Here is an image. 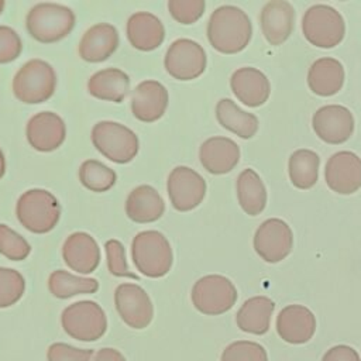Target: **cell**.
I'll use <instances>...</instances> for the list:
<instances>
[{"mask_svg":"<svg viewBox=\"0 0 361 361\" xmlns=\"http://www.w3.org/2000/svg\"><path fill=\"white\" fill-rule=\"evenodd\" d=\"M207 39L210 45L221 54H237L251 41L252 25L240 7L220 6L207 21Z\"/></svg>","mask_w":361,"mask_h":361,"instance_id":"obj_1","label":"cell"},{"mask_svg":"<svg viewBox=\"0 0 361 361\" xmlns=\"http://www.w3.org/2000/svg\"><path fill=\"white\" fill-rule=\"evenodd\" d=\"M75 13L59 3L42 1L30 8L25 17L28 34L42 44L63 39L75 28Z\"/></svg>","mask_w":361,"mask_h":361,"instance_id":"obj_2","label":"cell"},{"mask_svg":"<svg viewBox=\"0 0 361 361\" xmlns=\"http://www.w3.org/2000/svg\"><path fill=\"white\" fill-rule=\"evenodd\" d=\"M131 258L135 268L148 278L166 275L173 264V251L168 238L158 230H144L131 243Z\"/></svg>","mask_w":361,"mask_h":361,"instance_id":"obj_3","label":"cell"},{"mask_svg":"<svg viewBox=\"0 0 361 361\" xmlns=\"http://www.w3.org/2000/svg\"><path fill=\"white\" fill-rule=\"evenodd\" d=\"M16 216L25 230L35 234H45L58 224L61 204L47 189H28L16 203Z\"/></svg>","mask_w":361,"mask_h":361,"instance_id":"obj_4","label":"cell"},{"mask_svg":"<svg viewBox=\"0 0 361 361\" xmlns=\"http://www.w3.org/2000/svg\"><path fill=\"white\" fill-rule=\"evenodd\" d=\"M56 87V73L44 59L27 61L13 78L14 96L27 104H39L52 97Z\"/></svg>","mask_w":361,"mask_h":361,"instance_id":"obj_5","label":"cell"},{"mask_svg":"<svg viewBox=\"0 0 361 361\" xmlns=\"http://www.w3.org/2000/svg\"><path fill=\"white\" fill-rule=\"evenodd\" d=\"M90 138L94 148L116 164H127L138 154L140 141L137 134L117 121L103 120L96 123Z\"/></svg>","mask_w":361,"mask_h":361,"instance_id":"obj_6","label":"cell"},{"mask_svg":"<svg viewBox=\"0 0 361 361\" xmlns=\"http://www.w3.org/2000/svg\"><path fill=\"white\" fill-rule=\"evenodd\" d=\"M63 331L79 341H96L107 331V317L102 306L93 300H79L62 310Z\"/></svg>","mask_w":361,"mask_h":361,"instance_id":"obj_7","label":"cell"},{"mask_svg":"<svg viewBox=\"0 0 361 361\" xmlns=\"http://www.w3.org/2000/svg\"><path fill=\"white\" fill-rule=\"evenodd\" d=\"M302 31L305 38L319 48H334L345 34L343 16L327 4H314L309 7L302 18Z\"/></svg>","mask_w":361,"mask_h":361,"instance_id":"obj_8","label":"cell"},{"mask_svg":"<svg viewBox=\"0 0 361 361\" xmlns=\"http://www.w3.org/2000/svg\"><path fill=\"white\" fill-rule=\"evenodd\" d=\"M190 299L200 313L217 316L228 312L235 305L237 289L234 283L223 275H204L192 286Z\"/></svg>","mask_w":361,"mask_h":361,"instance_id":"obj_9","label":"cell"},{"mask_svg":"<svg viewBox=\"0 0 361 361\" xmlns=\"http://www.w3.org/2000/svg\"><path fill=\"white\" fill-rule=\"evenodd\" d=\"M207 65L203 47L190 38H178L166 49L164 66L166 72L178 80H192L199 78Z\"/></svg>","mask_w":361,"mask_h":361,"instance_id":"obj_10","label":"cell"},{"mask_svg":"<svg viewBox=\"0 0 361 361\" xmlns=\"http://www.w3.org/2000/svg\"><path fill=\"white\" fill-rule=\"evenodd\" d=\"M206 180L189 166H175L166 180V190L172 207L178 212H190L196 209L206 196Z\"/></svg>","mask_w":361,"mask_h":361,"instance_id":"obj_11","label":"cell"},{"mask_svg":"<svg viewBox=\"0 0 361 361\" xmlns=\"http://www.w3.org/2000/svg\"><path fill=\"white\" fill-rule=\"evenodd\" d=\"M114 306L131 329H145L154 319V305L145 289L137 283H120L114 289Z\"/></svg>","mask_w":361,"mask_h":361,"instance_id":"obj_12","label":"cell"},{"mask_svg":"<svg viewBox=\"0 0 361 361\" xmlns=\"http://www.w3.org/2000/svg\"><path fill=\"white\" fill-rule=\"evenodd\" d=\"M293 247V233L286 221L268 219L259 224L254 234L255 252L269 264H276L286 258Z\"/></svg>","mask_w":361,"mask_h":361,"instance_id":"obj_13","label":"cell"},{"mask_svg":"<svg viewBox=\"0 0 361 361\" xmlns=\"http://www.w3.org/2000/svg\"><path fill=\"white\" fill-rule=\"evenodd\" d=\"M316 135L327 144L345 142L354 133L353 113L340 104H327L316 110L312 117Z\"/></svg>","mask_w":361,"mask_h":361,"instance_id":"obj_14","label":"cell"},{"mask_svg":"<svg viewBox=\"0 0 361 361\" xmlns=\"http://www.w3.org/2000/svg\"><path fill=\"white\" fill-rule=\"evenodd\" d=\"M327 186L340 195H351L361 188V158L351 151L333 154L324 169Z\"/></svg>","mask_w":361,"mask_h":361,"instance_id":"obj_15","label":"cell"},{"mask_svg":"<svg viewBox=\"0 0 361 361\" xmlns=\"http://www.w3.org/2000/svg\"><path fill=\"white\" fill-rule=\"evenodd\" d=\"M28 144L39 152L58 149L66 138V127L61 116L54 111H39L34 114L25 126Z\"/></svg>","mask_w":361,"mask_h":361,"instance_id":"obj_16","label":"cell"},{"mask_svg":"<svg viewBox=\"0 0 361 361\" xmlns=\"http://www.w3.org/2000/svg\"><path fill=\"white\" fill-rule=\"evenodd\" d=\"M169 96L166 87L154 79L142 80L131 93V113L142 123L159 120L168 107Z\"/></svg>","mask_w":361,"mask_h":361,"instance_id":"obj_17","label":"cell"},{"mask_svg":"<svg viewBox=\"0 0 361 361\" xmlns=\"http://www.w3.org/2000/svg\"><path fill=\"white\" fill-rule=\"evenodd\" d=\"M62 258L72 271L87 275L100 264V248L90 234L75 231L62 244Z\"/></svg>","mask_w":361,"mask_h":361,"instance_id":"obj_18","label":"cell"},{"mask_svg":"<svg viewBox=\"0 0 361 361\" xmlns=\"http://www.w3.org/2000/svg\"><path fill=\"white\" fill-rule=\"evenodd\" d=\"M118 44L120 35L117 28L109 23H99L83 32L78 52L86 62H103L116 52Z\"/></svg>","mask_w":361,"mask_h":361,"instance_id":"obj_19","label":"cell"},{"mask_svg":"<svg viewBox=\"0 0 361 361\" xmlns=\"http://www.w3.org/2000/svg\"><path fill=\"white\" fill-rule=\"evenodd\" d=\"M276 331L289 344H305L316 331V317L306 306H285L276 317Z\"/></svg>","mask_w":361,"mask_h":361,"instance_id":"obj_20","label":"cell"},{"mask_svg":"<svg viewBox=\"0 0 361 361\" xmlns=\"http://www.w3.org/2000/svg\"><path fill=\"white\" fill-rule=\"evenodd\" d=\"M202 166L213 175H224L235 168L240 161V148L228 137H210L199 148Z\"/></svg>","mask_w":361,"mask_h":361,"instance_id":"obj_21","label":"cell"},{"mask_svg":"<svg viewBox=\"0 0 361 361\" xmlns=\"http://www.w3.org/2000/svg\"><path fill=\"white\" fill-rule=\"evenodd\" d=\"M261 30L271 45H281L293 31L295 10L286 0L268 1L259 16Z\"/></svg>","mask_w":361,"mask_h":361,"instance_id":"obj_22","label":"cell"},{"mask_svg":"<svg viewBox=\"0 0 361 361\" xmlns=\"http://www.w3.org/2000/svg\"><path fill=\"white\" fill-rule=\"evenodd\" d=\"M230 87L234 96L248 107L262 106L271 93L268 78L257 68L244 66L233 72Z\"/></svg>","mask_w":361,"mask_h":361,"instance_id":"obj_23","label":"cell"},{"mask_svg":"<svg viewBox=\"0 0 361 361\" xmlns=\"http://www.w3.org/2000/svg\"><path fill=\"white\" fill-rule=\"evenodd\" d=\"M126 34L130 45L140 51H154L165 39L162 21L149 11H135L126 24Z\"/></svg>","mask_w":361,"mask_h":361,"instance_id":"obj_24","label":"cell"},{"mask_svg":"<svg viewBox=\"0 0 361 361\" xmlns=\"http://www.w3.org/2000/svg\"><path fill=\"white\" fill-rule=\"evenodd\" d=\"M165 202L151 185L134 188L126 199V214L135 223H152L162 217Z\"/></svg>","mask_w":361,"mask_h":361,"instance_id":"obj_25","label":"cell"},{"mask_svg":"<svg viewBox=\"0 0 361 361\" xmlns=\"http://www.w3.org/2000/svg\"><path fill=\"white\" fill-rule=\"evenodd\" d=\"M87 90L99 100L121 103L128 94L130 78L118 68H104L89 78Z\"/></svg>","mask_w":361,"mask_h":361,"instance_id":"obj_26","label":"cell"},{"mask_svg":"<svg viewBox=\"0 0 361 361\" xmlns=\"http://www.w3.org/2000/svg\"><path fill=\"white\" fill-rule=\"evenodd\" d=\"M344 83V68L334 58L316 59L307 72V85L319 96H333L338 93Z\"/></svg>","mask_w":361,"mask_h":361,"instance_id":"obj_27","label":"cell"},{"mask_svg":"<svg viewBox=\"0 0 361 361\" xmlns=\"http://www.w3.org/2000/svg\"><path fill=\"white\" fill-rule=\"evenodd\" d=\"M275 303L267 296H254L247 299L235 314L237 326L244 333L262 336L269 330L271 316Z\"/></svg>","mask_w":361,"mask_h":361,"instance_id":"obj_28","label":"cell"},{"mask_svg":"<svg viewBox=\"0 0 361 361\" xmlns=\"http://www.w3.org/2000/svg\"><path fill=\"white\" fill-rule=\"evenodd\" d=\"M216 118L223 128L244 140L252 138L258 131L257 116L241 110L231 99H220L217 102Z\"/></svg>","mask_w":361,"mask_h":361,"instance_id":"obj_29","label":"cell"},{"mask_svg":"<svg viewBox=\"0 0 361 361\" xmlns=\"http://www.w3.org/2000/svg\"><path fill=\"white\" fill-rule=\"evenodd\" d=\"M235 189L238 203L248 216H257L265 209L267 189L262 179L254 169L247 168L240 172Z\"/></svg>","mask_w":361,"mask_h":361,"instance_id":"obj_30","label":"cell"},{"mask_svg":"<svg viewBox=\"0 0 361 361\" xmlns=\"http://www.w3.org/2000/svg\"><path fill=\"white\" fill-rule=\"evenodd\" d=\"M320 158L312 149H296L289 157L288 171L289 179L298 189H310L316 185L319 178Z\"/></svg>","mask_w":361,"mask_h":361,"instance_id":"obj_31","label":"cell"},{"mask_svg":"<svg viewBox=\"0 0 361 361\" xmlns=\"http://www.w3.org/2000/svg\"><path fill=\"white\" fill-rule=\"evenodd\" d=\"M48 289L58 299H68L82 293H96L99 281L96 278L78 276L63 269H55L48 278Z\"/></svg>","mask_w":361,"mask_h":361,"instance_id":"obj_32","label":"cell"},{"mask_svg":"<svg viewBox=\"0 0 361 361\" xmlns=\"http://www.w3.org/2000/svg\"><path fill=\"white\" fill-rule=\"evenodd\" d=\"M80 183L96 193L107 192L117 180L116 172L97 159H86L79 166Z\"/></svg>","mask_w":361,"mask_h":361,"instance_id":"obj_33","label":"cell"},{"mask_svg":"<svg viewBox=\"0 0 361 361\" xmlns=\"http://www.w3.org/2000/svg\"><path fill=\"white\" fill-rule=\"evenodd\" d=\"M24 290V276L13 268L0 267V309L16 305L23 298Z\"/></svg>","mask_w":361,"mask_h":361,"instance_id":"obj_34","label":"cell"},{"mask_svg":"<svg viewBox=\"0 0 361 361\" xmlns=\"http://www.w3.org/2000/svg\"><path fill=\"white\" fill-rule=\"evenodd\" d=\"M30 252L28 241L7 224L0 223V254L11 261H23Z\"/></svg>","mask_w":361,"mask_h":361,"instance_id":"obj_35","label":"cell"},{"mask_svg":"<svg viewBox=\"0 0 361 361\" xmlns=\"http://www.w3.org/2000/svg\"><path fill=\"white\" fill-rule=\"evenodd\" d=\"M220 361H268V355L261 344L248 340H237L224 348Z\"/></svg>","mask_w":361,"mask_h":361,"instance_id":"obj_36","label":"cell"},{"mask_svg":"<svg viewBox=\"0 0 361 361\" xmlns=\"http://www.w3.org/2000/svg\"><path fill=\"white\" fill-rule=\"evenodd\" d=\"M206 3L203 0H169L168 11L171 17L185 25L196 23L204 13Z\"/></svg>","mask_w":361,"mask_h":361,"instance_id":"obj_37","label":"cell"},{"mask_svg":"<svg viewBox=\"0 0 361 361\" xmlns=\"http://www.w3.org/2000/svg\"><path fill=\"white\" fill-rule=\"evenodd\" d=\"M104 250H106L107 268L111 275L138 279V276L135 274H133L128 268L127 258H126V248L121 241L114 240V238L107 240L104 243Z\"/></svg>","mask_w":361,"mask_h":361,"instance_id":"obj_38","label":"cell"},{"mask_svg":"<svg viewBox=\"0 0 361 361\" xmlns=\"http://www.w3.org/2000/svg\"><path fill=\"white\" fill-rule=\"evenodd\" d=\"M94 354L90 348H78L66 343H54L47 350V361H90Z\"/></svg>","mask_w":361,"mask_h":361,"instance_id":"obj_39","label":"cell"},{"mask_svg":"<svg viewBox=\"0 0 361 361\" xmlns=\"http://www.w3.org/2000/svg\"><path fill=\"white\" fill-rule=\"evenodd\" d=\"M23 42L17 31L8 25H0V63H8L21 54Z\"/></svg>","mask_w":361,"mask_h":361,"instance_id":"obj_40","label":"cell"},{"mask_svg":"<svg viewBox=\"0 0 361 361\" xmlns=\"http://www.w3.org/2000/svg\"><path fill=\"white\" fill-rule=\"evenodd\" d=\"M322 361H361V358L350 345H334L324 353Z\"/></svg>","mask_w":361,"mask_h":361,"instance_id":"obj_41","label":"cell"},{"mask_svg":"<svg viewBox=\"0 0 361 361\" xmlns=\"http://www.w3.org/2000/svg\"><path fill=\"white\" fill-rule=\"evenodd\" d=\"M93 361H127V360L118 350L111 347H104L96 351Z\"/></svg>","mask_w":361,"mask_h":361,"instance_id":"obj_42","label":"cell"},{"mask_svg":"<svg viewBox=\"0 0 361 361\" xmlns=\"http://www.w3.org/2000/svg\"><path fill=\"white\" fill-rule=\"evenodd\" d=\"M6 173V158H4V154L0 148V179L4 176Z\"/></svg>","mask_w":361,"mask_h":361,"instance_id":"obj_43","label":"cell"},{"mask_svg":"<svg viewBox=\"0 0 361 361\" xmlns=\"http://www.w3.org/2000/svg\"><path fill=\"white\" fill-rule=\"evenodd\" d=\"M4 7H6V1H4V0H0V14L3 13Z\"/></svg>","mask_w":361,"mask_h":361,"instance_id":"obj_44","label":"cell"}]
</instances>
